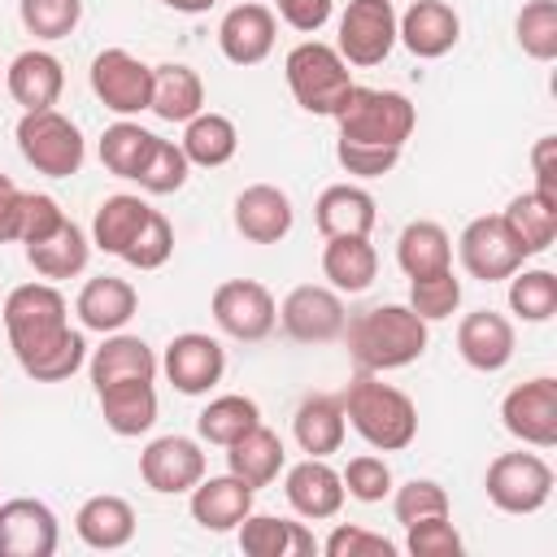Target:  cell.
Returning a JSON list of instances; mask_svg holds the SVG:
<instances>
[{"label": "cell", "instance_id": "obj_46", "mask_svg": "<svg viewBox=\"0 0 557 557\" xmlns=\"http://www.w3.org/2000/svg\"><path fill=\"white\" fill-rule=\"evenodd\" d=\"M83 366H87V339H83V331H70V335L57 339L52 348H44V352H35L30 361H22V374L35 379V383H65V379H74Z\"/></svg>", "mask_w": 557, "mask_h": 557}, {"label": "cell", "instance_id": "obj_3", "mask_svg": "<svg viewBox=\"0 0 557 557\" xmlns=\"http://www.w3.org/2000/svg\"><path fill=\"white\" fill-rule=\"evenodd\" d=\"M283 78L292 100L313 117H335L348 91L357 87L348 61L335 52V44H322V39H300L283 61Z\"/></svg>", "mask_w": 557, "mask_h": 557}, {"label": "cell", "instance_id": "obj_57", "mask_svg": "<svg viewBox=\"0 0 557 557\" xmlns=\"http://www.w3.org/2000/svg\"><path fill=\"white\" fill-rule=\"evenodd\" d=\"M157 4H165V9H174V13H187V17H196V13H209L218 0H157Z\"/></svg>", "mask_w": 557, "mask_h": 557}, {"label": "cell", "instance_id": "obj_17", "mask_svg": "<svg viewBox=\"0 0 557 557\" xmlns=\"http://www.w3.org/2000/svg\"><path fill=\"white\" fill-rule=\"evenodd\" d=\"M274 39H278V17L270 4H257V0L226 9L218 22V48L239 70L261 65L274 52Z\"/></svg>", "mask_w": 557, "mask_h": 557}, {"label": "cell", "instance_id": "obj_32", "mask_svg": "<svg viewBox=\"0 0 557 557\" xmlns=\"http://www.w3.org/2000/svg\"><path fill=\"white\" fill-rule=\"evenodd\" d=\"M322 274L326 287H335L339 296H357L379 278V252L370 244V235H335L322 248Z\"/></svg>", "mask_w": 557, "mask_h": 557}, {"label": "cell", "instance_id": "obj_49", "mask_svg": "<svg viewBox=\"0 0 557 557\" xmlns=\"http://www.w3.org/2000/svg\"><path fill=\"white\" fill-rule=\"evenodd\" d=\"M170 257H174V226L161 209H152L148 222L139 226V235L131 239V248L122 252V261L135 270H161Z\"/></svg>", "mask_w": 557, "mask_h": 557}, {"label": "cell", "instance_id": "obj_24", "mask_svg": "<svg viewBox=\"0 0 557 557\" xmlns=\"http://www.w3.org/2000/svg\"><path fill=\"white\" fill-rule=\"evenodd\" d=\"M135 309H139V292H135L126 278H117V274H96V278H87V283L78 287V300H74L78 322H83L87 331H96V335L122 331V326L135 318Z\"/></svg>", "mask_w": 557, "mask_h": 557}, {"label": "cell", "instance_id": "obj_39", "mask_svg": "<svg viewBox=\"0 0 557 557\" xmlns=\"http://www.w3.org/2000/svg\"><path fill=\"white\" fill-rule=\"evenodd\" d=\"M261 422V405L252 396H239V392H226V396H213L200 413H196V435L205 444H235L239 435H248L252 426Z\"/></svg>", "mask_w": 557, "mask_h": 557}, {"label": "cell", "instance_id": "obj_28", "mask_svg": "<svg viewBox=\"0 0 557 557\" xmlns=\"http://www.w3.org/2000/svg\"><path fill=\"white\" fill-rule=\"evenodd\" d=\"M313 222H318L322 239L370 235L379 222V205L361 183H331V187H322V196L313 205Z\"/></svg>", "mask_w": 557, "mask_h": 557}, {"label": "cell", "instance_id": "obj_12", "mask_svg": "<svg viewBox=\"0 0 557 557\" xmlns=\"http://www.w3.org/2000/svg\"><path fill=\"white\" fill-rule=\"evenodd\" d=\"M457 261L479 283H505L513 270H522L527 257L513 244V235L500 222V213H483V218L466 222V231L457 235Z\"/></svg>", "mask_w": 557, "mask_h": 557}, {"label": "cell", "instance_id": "obj_19", "mask_svg": "<svg viewBox=\"0 0 557 557\" xmlns=\"http://www.w3.org/2000/svg\"><path fill=\"white\" fill-rule=\"evenodd\" d=\"M461 17L444 0H413L405 13H396V44H405L418 61H440L457 48Z\"/></svg>", "mask_w": 557, "mask_h": 557}, {"label": "cell", "instance_id": "obj_30", "mask_svg": "<svg viewBox=\"0 0 557 557\" xmlns=\"http://www.w3.org/2000/svg\"><path fill=\"white\" fill-rule=\"evenodd\" d=\"M239 548L248 557H313L318 540L305 522L274 518V513H248L239 527Z\"/></svg>", "mask_w": 557, "mask_h": 557}, {"label": "cell", "instance_id": "obj_2", "mask_svg": "<svg viewBox=\"0 0 557 557\" xmlns=\"http://www.w3.org/2000/svg\"><path fill=\"white\" fill-rule=\"evenodd\" d=\"M344 418L374 453H400L418 440V405L409 392L383 383V374L357 370L344 387Z\"/></svg>", "mask_w": 557, "mask_h": 557}, {"label": "cell", "instance_id": "obj_25", "mask_svg": "<svg viewBox=\"0 0 557 557\" xmlns=\"http://www.w3.org/2000/svg\"><path fill=\"white\" fill-rule=\"evenodd\" d=\"M135 509L126 496H113V492H100V496H87L74 513V535L96 548V553H117L135 540Z\"/></svg>", "mask_w": 557, "mask_h": 557}, {"label": "cell", "instance_id": "obj_55", "mask_svg": "<svg viewBox=\"0 0 557 557\" xmlns=\"http://www.w3.org/2000/svg\"><path fill=\"white\" fill-rule=\"evenodd\" d=\"M553 152H557V135H540L535 148H531V170H535V191L557 200V165H553Z\"/></svg>", "mask_w": 557, "mask_h": 557}, {"label": "cell", "instance_id": "obj_29", "mask_svg": "<svg viewBox=\"0 0 557 557\" xmlns=\"http://www.w3.org/2000/svg\"><path fill=\"white\" fill-rule=\"evenodd\" d=\"M100 400V418L113 435L122 440H135V435H148L152 422H157V387L152 379H126V383H109L96 392Z\"/></svg>", "mask_w": 557, "mask_h": 557}, {"label": "cell", "instance_id": "obj_11", "mask_svg": "<svg viewBox=\"0 0 557 557\" xmlns=\"http://www.w3.org/2000/svg\"><path fill=\"white\" fill-rule=\"evenodd\" d=\"M344 322H348L344 296L322 283H300L278 305V326L296 344H331L344 335Z\"/></svg>", "mask_w": 557, "mask_h": 557}, {"label": "cell", "instance_id": "obj_51", "mask_svg": "<svg viewBox=\"0 0 557 557\" xmlns=\"http://www.w3.org/2000/svg\"><path fill=\"white\" fill-rule=\"evenodd\" d=\"M70 213L57 205V196L48 191H22V213H17V244H39L52 231H61Z\"/></svg>", "mask_w": 557, "mask_h": 557}, {"label": "cell", "instance_id": "obj_48", "mask_svg": "<svg viewBox=\"0 0 557 557\" xmlns=\"http://www.w3.org/2000/svg\"><path fill=\"white\" fill-rule=\"evenodd\" d=\"M339 479H344V492L352 496V500H361V505H379V500H387L392 496V466L379 457V453H357L344 470H339Z\"/></svg>", "mask_w": 557, "mask_h": 557}, {"label": "cell", "instance_id": "obj_23", "mask_svg": "<svg viewBox=\"0 0 557 557\" xmlns=\"http://www.w3.org/2000/svg\"><path fill=\"white\" fill-rule=\"evenodd\" d=\"M4 87H9L13 104H22V113L57 109V100L65 91V65L52 52H44V48H26V52H17L9 61Z\"/></svg>", "mask_w": 557, "mask_h": 557}, {"label": "cell", "instance_id": "obj_40", "mask_svg": "<svg viewBox=\"0 0 557 557\" xmlns=\"http://www.w3.org/2000/svg\"><path fill=\"white\" fill-rule=\"evenodd\" d=\"M152 144H157L152 131H144V126L131 122V117H117V122L104 126V135H100V165H104L113 178H131V183H135V174L144 170Z\"/></svg>", "mask_w": 557, "mask_h": 557}, {"label": "cell", "instance_id": "obj_26", "mask_svg": "<svg viewBox=\"0 0 557 557\" xmlns=\"http://www.w3.org/2000/svg\"><path fill=\"white\" fill-rule=\"evenodd\" d=\"M348 435V418H344V400L331 392H309L296 413H292V440L300 444V453L309 457H331L344 448Z\"/></svg>", "mask_w": 557, "mask_h": 557}, {"label": "cell", "instance_id": "obj_16", "mask_svg": "<svg viewBox=\"0 0 557 557\" xmlns=\"http://www.w3.org/2000/svg\"><path fill=\"white\" fill-rule=\"evenodd\" d=\"M61 544V522L52 505L35 496L0 500V557H52Z\"/></svg>", "mask_w": 557, "mask_h": 557}, {"label": "cell", "instance_id": "obj_53", "mask_svg": "<svg viewBox=\"0 0 557 557\" xmlns=\"http://www.w3.org/2000/svg\"><path fill=\"white\" fill-rule=\"evenodd\" d=\"M335 161L348 178H383L396 170L400 148H374V144H352V139H335Z\"/></svg>", "mask_w": 557, "mask_h": 557}, {"label": "cell", "instance_id": "obj_8", "mask_svg": "<svg viewBox=\"0 0 557 557\" xmlns=\"http://www.w3.org/2000/svg\"><path fill=\"white\" fill-rule=\"evenodd\" d=\"M87 83H91L96 100L117 117H135L152 104V65L126 48H100L91 57Z\"/></svg>", "mask_w": 557, "mask_h": 557}, {"label": "cell", "instance_id": "obj_47", "mask_svg": "<svg viewBox=\"0 0 557 557\" xmlns=\"http://www.w3.org/2000/svg\"><path fill=\"white\" fill-rule=\"evenodd\" d=\"M448 492L444 483L435 479H405L400 487H392V513L400 527H413L422 518H435V513H448Z\"/></svg>", "mask_w": 557, "mask_h": 557}, {"label": "cell", "instance_id": "obj_34", "mask_svg": "<svg viewBox=\"0 0 557 557\" xmlns=\"http://www.w3.org/2000/svg\"><path fill=\"white\" fill-rule=\"evenodd\" d=\"M283 466H287V448H283V440H278L270 426H261V422H257L248 435H239L235 444H226V470H231L235 479H244L252 492H257V487H270Z\"/></svg>", "mask_w": 557, "mask_h": 557}, {"label": "cell", "instance_id": "obj_4", "mask_svg": "<svg viewBox=\"0 0 557 557\" xmlns=\"http://www.w3.org/2000/svg\"><path fill=\"white\" fill-rule=\"evenodd\" d=\"M4 331H9V348L22 361H30L35 352L52 348L57 339H65L74 326H70V305L65 296L57 292V283H22L4 296Z\"/></svg>", "mask_w": 557, "mask_h": 557}, {"label": "cell", "instance_id": "obj_35", "mask_svg": "<svg viewBox=\"0 0 557 557\" xmlns=\"http://www.w3.org/2000/svg\"><path fill=\"white\" fill-rule=\"evenodd\" d=\"M161 122H191L205 109V83L191 65L183 61H165L152 65V104H148Z\"/></svg>", "mask_w": 557, "mask_h": 557}, {"label": "cell", "instance_id": "obj_56", "mask_svg": "<svg viewBox=\"0 0 557 557\" xmlns=\"http://www.w3.org/2000/svg\"><path fill=\"white\" fill-rule=\"evenodd\" d=\"M17 213H22V187L0 174V244H17Z\"/></svg>", "mask_w": 557, "mask_h": 557}, {"label": "cell", "instance_id": "obj_5", "mask_svg": "<svg viewBox=\"0 0 557 557\" xmlns=\"http://www.w3.org/2000/svg\"><path fill=\"white\" fill-rule=\"evenodd\" d=\"M339 139L352 144H374V148H405V139L418 126V109L409 96L400 91H383V87H352L348 100L335 113Z\"/></svg>", "mask_w": 557, "mask_h": 557}, {"label": "cell", "instance_id": "obj_7", "mask_svg": "<svg viewBox=\"0 0 557 557\" xmlns=\"http://www.w3.org/2000/svg\"><path fill=\"white\" fill-rule=\"evenodd\" d=\"M553 466L540 457V453H500L487 474H483V492L487 500L500 509V513H513V518H527V513H540L553 496Z\"/></svg>", "mask_w": 557, "mask_h": 557}, {"label": "cell", "instance_id": "obj_54", "mask_svg": "<svg viewBox=\"0 0 557 557\" xmlns=\"http://www.w3.org/2000/svg\"><path fill=\"white\" fill-rule=\"evenodd\" d=\"M274 9H278V17H283L292 30H300V35H318V30L331 22L335 0H274Z\"/></svg>", "mask_w": 557, "mask_h": 557}, {"label": "cell", "instance_id": "obj_27", "mask_svg": "<svg viewBox=\"0 0 557 557\" xmlns=\"http://www.w3.org/2000/svg\"><path fill=\"white\" fill-rule=\"evenodd\" d=\"M157 370H161V361L148 348V339L126 335V331L104 335V344L91 348V357H87V374H91L96 392L109 383H126V379H157Z\"/></svg>", "mask_w": 557, "mask_h": 557}, {"label": "cell", "instance_id": "obj_33", "mask_svg": "<svg viewBox=\"0 0 557 557\" xmlns=\"http://www.w3.org/2000/svg\"><path fill=\"white\" fill-rule=\"evenodd\" d=\"M500 222L509 226V235H513V244L522 248V257H540V252H548L553 239H557V200H553V196H540L535 187H531V191H518V196L505 205Z\"/></svg>", "mask_w": 557, "mask_h": 557}, {"label": "cell", "instance_id": "obj_45", "mask_svg": "<svg viewBox=\"0 0 557 557\" xmlns=\"http://www.w3.org/2000/svg\"><path fill=\"white\" fill-rule=\"evenodd\" d=\"M17 17L26 35L52 44L74 35V26L83 22V0H17Z\"/></svg>", "mask_w": 557, "mask_h": 557}, {"label": "cell", "instance_id": "obj_9", "mask_svg": "<svg viewBox=\"0 0 557 557\" xmlns=\"http://www.w3.org/2000/svg\"><path fill=\"white\" fill-rule=\"evenodd\" d=\"M396 48V4L392 0H348V9L339 13V30H335V52L357 65H383L387 52Z\"/></svg>", "mask_w": 557, "mask_h": 557}, {"label": "cell", "instance_id": "obj_52", "mask_svg": "<svg viewBox=\"0 0 557 557\" xmlns=\"http://www.w3.org/2000/svg\"><path fill=\"white\" fill-rule=\"evenodd\" d=\"M326 557H396V544L383 531H366L352 522H335V531L318 544Z\"/></svg>", "mask_w": 557, "mask_h": 557}, {"label": "cell", "instance_id": "obj_41", "mask_svg": "<svg viewBox=\"0 0 557 557\" xmlns=\"http://www.w3.org/2000/svg\"><path fill=\"white\" fill-rule=\"evenodd\" d=\"M509 309L522 322H548L557 313V274L535 265V270H513L509 274Z\"/></svg>", "mask_w": 557, "mask_h": 557}, {"label": "cell", "instance_id": "obj_22", "mask_svg": "<svg viewBox=\"0 0 557 557\" xmlns=\"http://www.w3.org/2000/svg\"><path fill=\"white\" fill-rule=\"evenodd\" d=\"M252 487L244 479H235L231 470L226 474H205L191 492H187V509H191V522L200 531H213V535H226L235 531L248 513H252Z\"/></svg>", "mask_w": 557, "mask_h": 557}, {"label": "cell", "instance_id": "obj_43", "mask_svg": "<svg viewBox=\"0 0 557 557\" xmlns=\"http://www.w3.org/2000/svg\"><path fill=\"white\" fill-rule=\"evenodd\" d=\"M187 174H191V161L183 157V148H178L174 139H161V135H157V144H152L144 170L135 174V183H139V191H148V196H174V191H183Z\"/></svg>", "mask_w": 557, "mask_h": 557}, {"label": "cell", "instance_id": "obj_37", "mask_svg": "<svg viewBox=\"0 0 557 557\" xmlns=\"http://www.w3.org/2000/svg\"><path fill=\"white\" fill-rule=\"evenodd\" d=\"M148 213H152V205L144 196H131V191L104 196L96 205V218H91V248L122 257L131 248V239L139 235V226L148 222Z\"/></svg>", "mask_w": 557, "mask_h": 557}, {"label": "cell", "instance_id": "obj_13", "mask_svg": "<svg viewBox=\"0 0 557 557\" xmlns=\"http://www.w3.org/2000/svg\"><path fill=\"white\" fill-rule=\"evenodd\" d=\"M505 431L527 448H553L557 444V379L535 374L505 392L500 400Z\"/></svg>", "mask_w": 557, "mask_h": 557}, {"label": "cell", "instance_id": "obj_6", "mask_svg": "<svg viewBox=\"0 0 557 557\" xmlns=\"http://www.w3.org/2000/svg\"><path fill=\"white\" fill-rule=\"evenodd\" d=\"M17 152L35 174L74 178L87 161V139L61 109H35L17 122Z\"/></svg>", "mask_w": 557, "mask_h": 557}, {"label": "cell", "instance_id": "obj_50", "mask_svg": "<svg viewBox=\"0 0 557 557\" xmlns=\"http://www.w3.org/2000/svg\"><path fill=\"white\" fill-rule=\"evenodd\" d=\"M405 553L413 557H461V531L453 527L448 513H435V518H422L413 527H405Z\"/></svg>", "mask_w": 557, "mask_h": 557}, {"label": "cell", "instance_id": "obj_36", "mask_svg": "<svg viewBox=\"0 0 557 557\" xmlns=\"http://www.w3.org/2000/svg\"><path fill=\"white\" fill-rule=\"evenodd\" d=\"M183 157L200 170H222L235 152H239V131L226 113H213V109H200L191 122H183V139H178Z\"/></svg>", "mask_w": 557, "mask_h": 557}, {"label": "cell", "instance_id": "obj_14", "mask_svg": "<svg viewBox=\"0 0 557 557\" xmlns=\"http://www.w3.org/2000/svg\"><path fill=\"white\" fill-rule=\"evenodd\" d=\"M209 474V457L191 435H157L139 453V479L157 496H183Z\"/></svg>", "mask_w": 557, "mask_h": 557}, {"label": "cell", "instance_id": "obj_38", "mask_svg": "<svg viewBox=\"0 0 557 557\" xmlns=\"http://www.w3.org/2000/svg\"><path fill=\"white\" fill-rule=\"evenodd\" d=\"M396 265L405 270V278H422V274L448 270L453 265V235L431 218L409 222L396 235Z\"/></svg>", "mask_w": 557, "mask_h": 557}, {"label": "cell", "instance_id": "obj_18", "mask_svg": "<svg viewBox=\"0 0 557 557\" xmlns=\"http://www.w3.org/2000/svg\"><path fill=\"white\" fill-rule=\"evenodd\" d=\"M283 496L287 505L296 509V518L305 522H326L344 509L348 492H344V479L339 470L326 461V457H305L296 466H287L283 474Z\"/></svg>", "mask_w": 557, "mask_h": 557}, {"label": "cell", "instance_id": "obj_21", "mask_svg": "<svg viewBox=\"0 0 557 557\" xmlns=\"http://www.w3.org/2000/svg\"><path fill=\"white\" fill-rule=\"evenodd\" d=\"M513 348H518V335H513V322L496 309H474L457 322V352L470 370L479 374H496L513 361Z\"/></svg>", "mask_w": 557, "mask_h": 557}, {"label": "cell", "instance_id": "obj_44", "mask_svg": "<svg viewBox=\"0 0 557 557\" xmlns=\"http://www.w3.org/2000/svg\"><path fill=\"white\" fill-rule=\"evenodd\" d=\"M457 305H461V278L453 274V265L422 274V278H409V309L422 322H444L457 313Z\"/></svg>", "mask_w": 557, "mask_h": 557}, {"label": "cell", "instance_id": "obj_42", "mask_svg": "<svg viewBox=\"0 0 557 557\" xmlns=\"http://www.w3.org/2000/svg\"><path fill=\"white\" fill-rule=\"evenodd\" d=\"M513 39L531 61L557 57V0H531L513 17Z\"/></svg>", "mask_w": 557, "mask_h": 557}, {"label": "cell", "instance_id": "obj_31", "mask_svg": "<svg viewBox=\"0 0 557 557\" xmlns=\"http://www.w3.org/2000/svg\"><path fill=\"white\" fill-rule=\"evenodd\" d=\"M26 261H30V270H35L39 278H48V283L78 278V274L87 270V261H91V235H87L74 218H65L61 231H52V235L39 239V244H26Z\"/></svg>", "mask_w": 557, "mask_h": 557}, {"label": "cell", "instance_id": "obj_20", "mask_svg": "<svg viewBox=\"0 0 557 557\" xmlns=\"http://www.w3.org/2000/svg\"><path fill=\"white\" fill-rule=\"evenodd\" d=\"M231 222L235 231L248 239V244H278L292 235V222H296V209H292V196L274 183H248L235 205H231Z\"/></svg>", "mask_w": 557, "mask_h": 557}, {"label": "cell", "instance_id": "obj_10", "mask_svg": "<svg viewBox=\"0 0 557 557\" xmlns=\"http://www.w3.org/2000/svg\"><path fill=\"white\" fill-rule=\"evenodd\" d=\"M209 309H213L218 331L239 339V344H261L278 326V305H274L270 287L257 283V278H226V283H218Z\"/></svg>", "mask_w": 557, "mask_h": 557}, {"label": "cell", "instance_id": "obj_15", "mask_svg": "<svg viewBox=\"0 0 557 557\" xmlns=\"http://www.w3.org/2000/svg\"><path fill=\"white\" fill-rule=\"evenodd\" d=\"M161 370H165V379H170L174 392H183V396H205V392H213V387L222 383V374H226V348H222L213 335H205V331H183V335H174V339L165 344Z\"/></svg>", "mask_w": 557, "mask_h": 557}, {"label": "cell", "instance_id": "obj_1", "mask_svg": "<svg viewBox=\"0 0 557 557\" xmlns=\"http://www.w3.org/2000/svg\"><path fill=\"white\" fill-rule=\"evenodd\" d=\"M348 361L370 374L405 370L413 366L431 344V322H422L409 305H370L361 313H348L344 335Z\"/></svg>", "mask_w": 557, "mask_h": 557}]
</instances>
